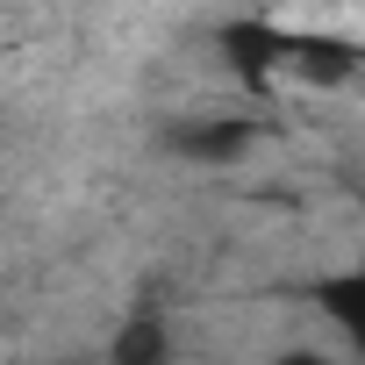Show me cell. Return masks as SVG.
I'll return each mask as SVG.
<instances>
[{
  "mask_svg": "<svg viewBox=\"0 0 365 365\" xmlns=\"http://www.w3.org/2000/svg\"><path fill=\"white\" fill-rule=\"evenodd\" d=\"M172 150L194 158L201 172H230V165H244L258 150V122L251 115H194V122L172 129Z\"/></svg>",
  "mask_w": 365,
  "mask_h": 365,
  "instance_id": "cell-1",
  "label": "cell"
},
{
  "mask_svg": "<svg viewBox=\"0 0 365 365\" xmlns=\"http://www.w3.org/2000/svg\"><path fill=\"white\" fill-rule=\"evenodd\" d=\"M108 365H172V329H165V315H150V308L122 315V322H115V344H108Z\"/></svg>",
  "mask_w": 365,
  "mask_h": 365,
  "instance_id": "cell-2",
  "label": "cell"
},
{
  "mask_svg": "<svg viewBox=\"0 0 365 365\" xmlns=\"http://www.w3.org/2000/svg\"><path fill=\"white\" fill-rule=\"evenodd\" d=\"M265 365H329V351H322V344H287V351H272Z\"/></svg>",
  "mask_w": 365,
  "mask_h": 365,
  "instance_id": "cell-3",
  "label": "cell"
}]
</instances>
